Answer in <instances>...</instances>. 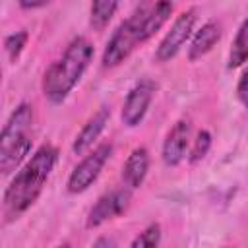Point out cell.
Segmentation results:
<instances>
[{
    "label": "cell",
    "mask_w": 248,
    "mask_h": 248,
    "mask_svg": "<svg viewBox=\"0 0 248 248\" xmlns=\"http://www.w3.org/2000/svg\"><path fill=\"white\" fill-rule=\"evenodd\" d=\"M147 169H149V153H147V149L145 147H136L128 155V159H126V163L122 167L124 184L130 190L140 188L143 178H145V174H147Z\"/></svg>",
    "instance_id": "11"
},
{
    "label": "cell",
    "mask_w": 248,
    "mask_h": 248,
    "mask_svg": "<svg viewBox=\"0 0 248 248\" xmlns=\"http://www.w3.org/2000/svg\"><path fill=\"white\" fill-rule=\"evenodd\" d=\"M56 248H70V244H62V246H56Z\"/></svg>",
    "instance_id": "21"
},
{
    "label": "cell",
    "mask_w": 248,
    "mask_h": 248,
    "mask_svg": "<svg viewBox=\"0 0 248 248\" xmlns=\"http://www.w3.org/2000/svg\"><path fill=\"white\" fill-rule=\"evenodd\" d=\"M56 159H58L56 147L45 143L17 170V174L14 176V180L10 182V186L6 188L4 198H2L4 215L8 221L17 219L23 211H27L37 202V198L41 196V192L54 169Z\"/></svg>",
    "instance_id": "2"
},
{
    "label": "cell",
    "mask_w": 248,
    "mask_h": 248,
    "mask_svg": "<svg viewBox=\"0 0 248 248\" xmlns=\"http://www.w3.org/2000/svg\"><path fill=\"white\" fill-rule=\"evenodd\" d=\"M33 124V107L21 103L2 128L0 136V170L10 174L31 151L29 130Z\"/></svg>",
    "instance_id": "4"
},
{
    "label": "cell",
    "mask_w": 248,
    "mask_h": 248,
    "mask_svg": "<svg viewBox=\"0 0 248 248\" xmlns=\"http://www.w3.org/2000/svg\"><path fill=\"white\" fill-rule=\"evenodd\" d=\"M219 39H221V25L217 21L203 23L200 27V31L192 39V45H190V50H188V58L192 62L198 60V58H202L203 54H207L217 45Z\"/></svg>",
    "instance_id": "12"
},
{
    "label": "cell",
    "mask_w": 248,
    "mask_h": 248,
    "mask_svg": "<svg viewBox=\"0 0 248 248\" xmlns=\"http://www.w3.org/2000/svg\"><path fill=\"white\" fill-rule=\"evenodd\" d=\"M159 240H161V227L157 223H153V225H149L147 229H143L134 238V242L130 244V248H157L159 246Z\"/></svg>",
    "instance_id": "15"
},
{
    "label": "cell",
    "mask_w": 248,
    "mask_h": 248,
    "mask_svg": "<svg viewBox=\"0 0 248 248\" xmlns=\"http://www.w3.org/2000/svg\"><path fill=\"white\" fill-rule=\"evenodd\" d=\"M194 25H196V10L190 8V10L182 12V14L174 19L170 31H169V33L163 37V41L159 43L157 52H155L157 60H159V62H167V60H170L172 56H176V52L182 48V45H184V43L188 41V37L192 35Z\"/></svg>",
    "instance_id": "6"
},
{
    "label": "cell",
    "mask_w": 248,
    "mask_h": 248,
    "mask_svg": "<svg viewBox=\"0 0 248 248\" xmlns=\"http://www.w3.org/2000/svg\"><path fill=\"white\" fill-rule=\"evenodd\" d=\"M118 8V2H112V0H97L91 4V17H89V23L95 31H103L108 21L112 19L114 12Z\"/></svg>",
    "instance_id": "14"
},
{
    "label": "cell",
    "mask_w": 248,
    "mask_h": 248,
    "mask_svg": "<svg viewBox=\"0 0 248 248\" xmlns=\"http://www.w3.org/2000/svg\"><path fill=\"white\" fill-rule=\"evenodd\" d=\"M112 153V145L110 143H101L97 145L85 159H81V163L72 170L70 178H68V192L70 194H79L85 192L101 174L105 163L108 161Z\"/></svg>",
    "instance_id": "5"
},
{
    "label": "cell",
    "mask_w": 248,
    "mask_h": 248,
    "mask_svg": "<svg viewBox=\"0 0 248 248\" xmlns=\"http://www.w3.org/2000/svg\"><path fill=\"white\" fill-rule=\"evenodd\" d=\"M209 147H211V134L207 130L198 132V136L194 140V145H192V151H190V163H196V161L203 159L207 155Z\"/></svg>",
    "instance_id": "17"
},
{
    "label": "cell",
    "mask_w": 248,
    "mask_h": 248,
    "mask_svg": "<svg viewBox=\"0 0 248 248\" xmlns=\"http://www.w3.org/2000/svg\"><path fill=\"white\" fill-rule=\"evenodd\" d=\"M93 58V46L87 39L78 37L74 39L62 58H58L43 78V93L52 103H62L68 93L76 87L83 72L87 70Z\"/></svg>",
    "instance_id": "3"
},
{
    "label": "cell",
    "mask_w": 248,
    "mask_h": 248,
    "mask_svg": "<svg viewBox=\"0 0 248 248\" xmlns=\"http://www.w3.org/2000/svg\"><path fill=\"white\" fill-rule=\"evenodd\" d=\"M170 12L172 2L140 4L110 35L103 52V66L112 68L124 62L138 45L149 41L165 25Z\"/></svg>",
    "instance_id": "1"
},
{
    "label": "cell",
    "mask_w": 248,
    "mask_h": 248,
    "mask_svg": "<svg viewBox=\"0 0 248 248\" xmlns=\"http://www.w3.org/2000/svg\"><path fill=\"white\" fill-rule=\"evenodd\" d=\"M19 6L21 8H27V10H31V8H41V6H46V2H19Z\"/></svg>",
    "instance_id": "20"
},
{
    "label": "cell",
    "mask_w": 248,
    "mask_h": 248,
    "mask_svg": "<svg viewBox=\"0 0 248 248\" xmlns=\"http://www.w3.org/2000/svg\"><path fill=\"white\" fill-rule=\"evenodd\" d=\"M108 116H110V110H108V108H99V110L83 124V128L79 130V134L76 136L74 145H72V151H74L76 155L85 153V151L93 145V141H95V140L101 136V132L105 130V124H107Z\"/></svg>",
    "instance_id": "10"
},
{
    "label": "cell",
    "mask_w": 248,
    "mask_h": 248,
    "mask_svg": "<svg viewBox=\"0 0 248 248\" xmlns=\"http://www.w3.org/2000/svg\"><path fill=\"white\" fill-rule=\"evenodd\" d=\"M91 248H116V244H114V240H112V238L99 236V238L93 242V246H91Z\"/></svg>",
    "instance_id": "19"
},
{
    "label": "cell",
    "mask_w": 248,
    "mask_h": 248,
    "mask_svg": "<svg viewBox=\"0 0 248 248\" xmlns=\"http://www.w3.org/2000/svg\"><path fill=\"white\" fill-rule=\"evenodd\" d=\"M188 140H190V122L188 120H178L170 128V132L167 134L165 143H163V161L169 167H174L184 159Z\"/></svg>",
    "instance_id": "9"
},
{
    "label": "cell",
    "mask_w": 248,
    "mask_h": 248,
    "mask_svg": "<svg viewBox=\"0 0 248 248\" xmlns=\"http://www.w3.org/2000/svg\"><path fill=\"white\" fill-rule=\"evenodd\" d=\"M153 91H155V85L149 79H143L130 89V93L126 95L124 107H122V122L126 126L134 128L143 120L149 108V103L153 99Z\"/></svg>",
    "instance_id": "7"
},
{
    "label": "cell",
    "mask_w": 248,
    "mask_h": 248,
    "mask_svg": "<svg viewBox=\"0 0 248 248\" xmlns=\"http://www.w3.org/2000/svg\"><path fill=\"white\" fill-rule=\"evenodd\" d=\"M236 97H238V101L248 108V68L242 72V76H240V79H238Z\"/></svg>",
    "instance_id": "18"
},
{
    "label": "cell",
    "mask_w": 248,
    "mask_h": 248,
    "mask_svg": "<svg viewBox=\"0 0 248 248\" xmlns=\"http://www.w3.org/2000/svg\"><path fill=\"white\" fill-rule=\"evenodd\" d=\"M244 62H248V19H244L236 31L229 52V68H238Z\"/></svg>",
    "instance_id": "13"
},
{
    "label": "cell",
    "mask_w": 248,
    "mask_h": 248,
    "mask_svg": "<svg viewBox=\"0 0 248 248\" xmlns=\"http://www.w3.org/2000/svg\"><path fill=\"white\" fill-rule=\"evenodd\" d=\"M27 39H29L27 31H16V33H12V35H8V37L4 39V50L8 52V58H10L12 62L17 60V56L21 54V50H23Z\"/></svg>",
    "instance_id": "16"
},
{
    "label": "cell",
    "mask_w": 248,
    "mask_h": 248,
    "mask_svg": "<svg viewBox=\"0 0 248 248\" xmlns=\"http://www.w3.org/2000/svg\"><path fill=\"white\" fill-rule=\"evenodd\" d=\"M128 200H130V192L128 190H110L107 194H103L95 205L89 209V215H87V227L93 229V227H99L101 223L112 219V217H118L126 205H128Z\"/></svg>",
    "instance_id": "8"
}]
</instances>
